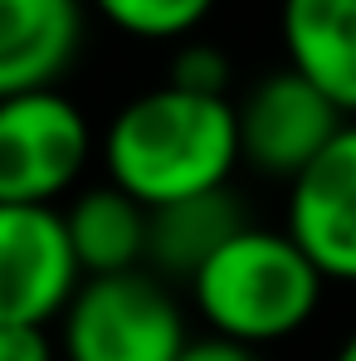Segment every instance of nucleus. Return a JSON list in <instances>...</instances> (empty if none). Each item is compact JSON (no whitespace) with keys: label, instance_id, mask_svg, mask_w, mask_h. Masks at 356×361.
<instances>
[{"label":"nucleus","instance_id":"1","mask_svg":"<svg viewBox=\"0 0 356 361\" xmlns=\"http://www.w3.org/2000/svg\"><path fill=\"white\" fill-rule=\"evenodd\" d=\"M103 161H108V180L147 210L220 190L239 166L235 103L185 93L171 83L137 93L108 122Z\"/></svg>","mask_w":356,"mask_h":361},{"label":"nucleus","instance_id":"2","mask_svg":"<svg viewBox=\"0 0 356 361\" xmlns=\"http://www.w3.org/2000/svg\"><path fill=\"white\" fill-rule=\"evenodd\" d=\"M322 283L327 279L293 244L288 230L249 225L190 279V298L215 337L264 347L312 322L322 302Z\"/></svg>","mask_w":356,"mask_h":361},{"label":"nucleus","instance_id":"3","mask_svg":"<svg viewBox=\"0 0 356 361\" xmlns=\"http://www.w3.org/2000/svg\"><path fill=\"white\" fill-rule=\"evenodd\" d=\"M59 322L68 361H176L190 342L180 302L147 269L83 279Z\"/></svg>","mask_w":356,"mask_h":361},{"label":"nucleus","instance_id":"4","mask_svg":"<svg viewBox=\"0 0 356 361\" xmlns=\"http://www.w3.org/2000/svg\"><path fill=\"white\" fill-rule=\"evenodd\" d=\"M88 157V118L59 88L0 98V205H54Z\"/></svg>","mask_w":356,"mask_h":361},{"label":"nucleus","instance_id":"5","mask_svg":"<svg viewBox=\"0 0 356 361\" xmlns=\"http://www.w3.org/2000/svg\"><path fill=\"white\" fill-rule=\"evenodd\" d=\"M235 122L239 161L254 166L259 176L293 185L332 147V137L347 127V113L317 83H307L297 68L283 63V68L264 73L244 93V103H235Z\"/></svg>","mask_w":356,"mask_h":361},{"label":"nucleus","instance_id":"6","mask_svg":"<svg viewBox=\"0 0 356 361\" xmlns=\"http://www.w3.org/2000/svg\"><path fill=\"white\" fill-rule=\"evenodd\" d=\"M83 269L54 205H0V322L44 327L63 317Z\"/></svg>","mask_w":356,"mask_h":361},{"label":"nucleus","instance_id":"7","mask_svg":"<svg viewBox=\"0 0 356 361\" xmlns=\"http://www.w3.org/2000/svg\"><path fill=\"white\" fill-rule=\"evenodd\" d=\"M283 230L322 279L356 283V122H347L332 147L288 185Z\"/></svg>","mask_w":356,"mask_h":361},{"label":"nucleus","instance_id":"8","mask_svg":"<svg viewBox=\"0 0 356 361\" xmlns=\"http://www.w3.org/2000/svg\"><path fill=\"white\" fill-rule=\"evenodd\" d=\"M78 0H0V98L44 93L78 59Z\"/></svg>","mask_w":356,"mask_h":361},{"label":"nucleus","instance_id":"9","mask_svg":"<svg viewBox=\"0 0 356 361\" xmlns=\"http://www.w3.org/2000/svg\"><path fill=\"white\" fill-rule=\"evenodd\" d=\"M239 230H249V215L239 205L230 185L205 190V195H185L171 205L147 210V274L166 279H195Z\"/></svg>","mask_w":356,"mask_h":361},{"label":"nucleus","instance_id":"10","mask_svg":"<svg viewBox=\"0 0 356 361\" xmlns=\"http://www.w3.org/2000/svg\"><path fill=\"white\" fill-rule=\"evenodd\" d=\"M278 30L288 68L356 118V0H283Z\"/></svg>","mask_w":356,"mask_h":361},{"label":"nucleus","instance_id":"11","mask_svg":"<svg viewBox=\"0 0 356 361\" xmlns=\"http://www.w3.org/2000/svg\"><path fill=\"white\" fill-rule=\"evenodd\" d=\"M63 230L83 279L132 274L147 264V205H137L113 180L73 195V205L63 210Z\"/></svg>","mask_w":356,"mask_h":361},{"label":"nucleus","instance_id":"12","mask_svg":"<svg viewBox=\"0 0 356 361\" xmlns=\"http://www.w3.org/2000/svg\"><path fill=\"white\" fill-rule=\"evenodd\" d=\"M98 15H108V25H118L122 35L137 39H185L215 0H93Z\"/></svg>","mask_w":356,"mask_h":361},{"label":"nucleus","instance_id":"13","mask_svg":"<svg viewBox=\"0 0 356 361\" xmlns=\"http://www.w3.org/2000/svg\"><path fill=\"white\" fill-rule=\"evenodd\" d=\"M230 54L215 49V44H180L176 59H171V88H185V93H205V98H230Z\"/></svg>","mask_w":356,"mask_h":361},{"label":"nucleus","instance_id":"14","mask_svg":"<svg viewBox=\"0 0 356 361\" xmlns=\"http://www.w3.org/2000/svg\"><path fill=\"white\" fill-rule=\"evenodd\" d=\"M0 361H54V342L44 327L0 322Z\"/></svg>","mask_w":356,"mask_h":361},{"label":"nucleus","instance_id":"15","mask_svg":"<svg viewBox=\"0 0 356 361\" xmlns=\"http://www.w3.org/2000/svg\"><path fill=\"white\" fill-rule=\"evenodd\" d=\"M176 361H259L254 357V347H244V342H230V337H190L185 342V352Z\"/></svg>","mask_w":356,"mask_h":361},{"label":"nucleus","instance_id":"16","mask_svg":"<svg viewBox=\"0 0 356 361\" xmlns=\"http://www.w3.org/2000/svg\"><path fill=\"white\" fill-rule=\"evenodd\" d=\"M332 361H356V332L342 342V347H337V357H332Z\"/></svg>","mask_w":356,"mask_h":361}]
</instances>
